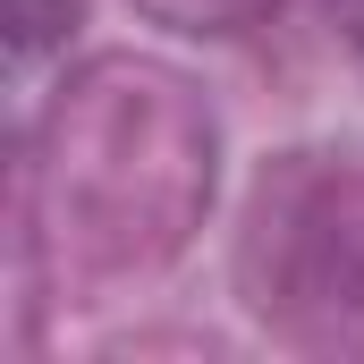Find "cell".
<instances>
[{"label":"cell","mask_w":364,"mask_h":364,"mask_svg":"<svg viewBox=\"0 0 364 364\" xmlns=\"http://www.w3.org/2000/svg\"><path fill=\"white\" fill-rule=\"evenodd\" d=\"M339 34H348V51H356V68H364V0H339Z\"/></svg>","instance_id":"cell-5"},{"label":"cell","mask_w":364,"mask_h":364,"mask_svg":"<svg viewBox=\"0 0 364 364\" xmlns=\"http://www.w3.org/2000/svg\"><path fill=\"white\" fill-rule=\"evenodd\" d=\"M144 17H161V26H178V34H237V26H255L272 0H136Z\"/></svg>","instance_id":"cell-4"},{"label":"cell","mask_w":364,"mask_h":364,"mask_svg":"<svg viewBox=\"0 0 364 364\" xmlns=\"http://www.w3.org/2000/svg\"><path fill=\"white\" fill-rule=\"evenodd\" d=\"M246 288L255 314L314 339L364 348V161H288L255 195L246 229Z\"/></svg>","instance_id":"cell-2"},{"label":"cell","mask_w":364,"mask_h":364,"mask_svg":"<svg viewBox=\"0 0 364 364\" xmlns=\"http://www.w3.org/2000/svg\"><path fill=\"white\" fill-rule=\"evenodd\" d=\"M220 127L212 102L161 60H93L34 127V212L60 263L93 279L170 263L212 203Z\"/></svg>","instance_id":"cell-1"},{"label":"cell","mask_w":364,"mask_h":364,"mask_svg":"<svg viewBox=\"0 0 364 364\" xmlns=\"http://www.w3.org/2000/svg\"><path fill=\"white\" fill-rule=\"evenodd\" d=\"M77 9H85V0H9V60H17V68L43 60V51L77 26Z\"/></svg>","instance_id":"cell-3"}]
</instances>
